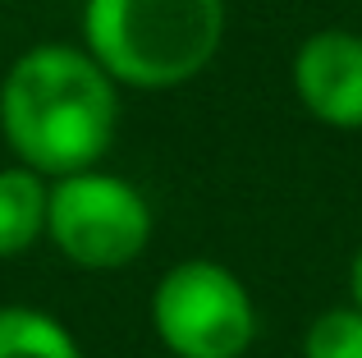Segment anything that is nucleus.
I'll return each mask as SVG.
<instances>
[{"mask_svg": "<svg viewBox=\"0 0 362 358\" xmlns=\"http://www.w3.org/2000/svg\"><path fill=\"white\" fill-rule=\"evenodd\" d=\"M0 129L18 166L64 179L92 171L119 129V83L88 46L42 42L9 64L0 83Z\"/></svg>", "mask_w": 362, "mask_h": 358, "instance_id": "nucleus-1", "label": "nucleus"}, {"mask_svg": "<svg viewBox=\"0 0 362 358\" xmlns=\"http://www.w3.org/2000/svg\"><path fill=\"white\" fill-rule=\"evenodd\" d=\"M221 42L225 0H83V46L124 88H184Z\"/></svg>", "mask_w": 362, "mask_h": 358, "instance_id": "nucleus-2", "label": "nucleus"}, {"mask_svg": "<svg viewBox=\"0 0 362 358\" xmlns=\"http://www.w3.org/2000/svg\"><path fill=\"white\" fill-rule=\"evenodd\" d=\"M151 326L175 358H243L257 340V304L230 267L188 258L151 289Z\"/></svg>", "mask_w": 362, "mask_h": 358, "instance_id": "nucleus-3", "label": "nucleus"}, {"mask_svg": "<svg viewBox=\"0 0 362 358\" xmlns=\"http://www.w3.org/2000/svg\"><path fill=\"white\" fill-rule=\"evenodd\" d=\"M51 243L83 271H119L151 243V207L129 179L106 171H78L51 184L46 207Z\"/></svg>", "mask_w": 362, "mask_h": 358, "instance_id": "nucleus-4", "label": "nucleus"}, {"mask_svg": "<svg viewBox=\"0 0 362 358\" xmlns=\"http://www.w3.org/2000/svg\"><path fill=\"white\" fill-rule=\"evenodd\" d=\"M293 92L303 110L330 129H362V37L321 28L293 51Z\"/></svg>", "mask_w": 362, "mask_h": 358, "instance_id": "nucleus-5", "label": "nucleus"}, {"mask_svg": "<svg viewBox=\"0 0 362 358\" xmlns=\"http://www.w3.org/2000/svg\"><path fill=\"white\" fill-rule=\"evenodd\" d=\"M46 207H51L46 175L28 171V166H5L0 171V258H23L42 239Z\"/></svg>", "mask_w": 362, "mask_h": 358, "instance_id": "nucleus-6", "label": "nucleus"}, {"mask_svg": "<svg viewBox=\"0 0 362 358\" xmlns=\"http://www.w3.org/2000/svg\"><path fill=\"white\" fill-rule=\"evenodd\" d=\"M0 358H83V350L60 317L28 304H5L0 308Z\"/></svg>", "mask_w": 362, "mask_h": 358, "instance_id": "nucleus-7", "label": "nucleus"}, {"mask_svg": "<svg viewBox=\"0 0 362 358\" xmlns=\"http://www.w3.org/2000/svg\"><path fill=\"white\" fill-rule=\"evenodd\" d=\"M303 358H362V313L354 304L317 313L303 331Z\"/></svg>", "mask_w": 362, "mask_h": 358, "instance_id": "nucleus-8", "label": "nucleus"}, {"mask_svg": "<svg viewBox=\"0 0 362 358\" xmlns=\"http://www.w3.org/2000/svg\"><path fill=\"white\" fill-rule=\"evenodd\" d=\"M349 299H354V308L362 313V248L354 253V262H349Z\"/></svg>", "mask_w": 362, "mask_h": 358, "instance_id": "nucleus-9", "label": "nucleus"}]
</instances>
